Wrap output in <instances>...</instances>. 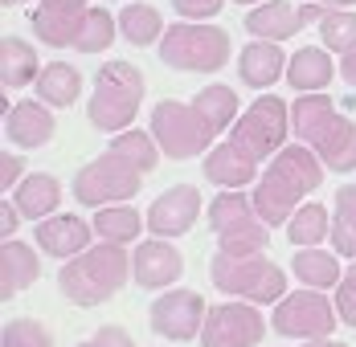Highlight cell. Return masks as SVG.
Instances as JSON below:
<instances>
[{
	"label": "cell",
	"instance_id": "6da1fadb",
	"mask_svg": "<svg viewBox=\"0 0 356 347\" xmlns=\"http://www.w3.org/2000/svg\"><path fill=\"white\" fill-rule=\"evenodd\" d=\"M234 119H238V90L225 82H213L193 103H172V99L156 103L147 131L156 135L160 151L180 164V160H197L201 151H209L217 131H225Z\"/></svg>",
	"mask_w": 356,
	"mask_h": 347
},
{
	"label": "cell",
	"instance_id": "7a4b0ae2",
	"mask_svg": "<svg viewBox=\"0 0 356 347\" xmlns=\"http://www.w3.org/2000/svg\"><path fill=\"white\" fill-rule=\"evenodd\" d=\"M323 184V160L307 143H286L279 155H270L266 172L254 184V205L270 229L286 225L303 196H312Z\"/></svg>",
	"mask_w": 356,
	"mask_h": 347
},
{
	"label": "cell",
	"instance_id": "3957f363",
	"mask_svg": "<svg viewBox=\"0 0 356 347\" xmlns=\"http://www.w3.org/2000/svg\"><path fill=\"white\" fill-rule=\"evenodd\" d=\"M291 127H295V139L307 143L323 160L327 172H356V127L344 110H336V103L323 90L295 99Z\"/></svg>",
	"mask_w": 356,
	"mask_h": 347
},
{
	"label": "cell",
	"instance_id": "277c9868",
	"mask_svg": "<svg viewBox=\"0 0 356 347\" xmlns=\"http://www.w3.org/2000/svg\"><path fill=\"white\" fill-rule=\"evenodd\" d=\"M131 278V257L123 245H111V242H99L90 249H82L78 257L62 262L58 270V290L66 294V303L74 307H99L115 298Z\"/></svg>",
	"mask_w": 356,
	"mask_h": 347
},
{
	"label": "cell",
	"instance_id": "5b68a950",
	"mask_svg": "<svg viewBox=\"0 0 356 347\" xmlns=\"http://www.w3.org/2000/svg\"><path fill=\"white\" fill-rule=\"evenodd\" d=\"M209 282L221 294L246 298L258 307H275L279 298H286V274L262 253H225L217 249L209 262Z\"/></svg>",
	"mask_w": 356,
	"mask_h": 347
},
{
	"label": "cell",
	"instance_id": "8992f818",
	"mask_svg": "<svg viewBox=\"0 0 356 347\" xmlns=\"http://www.w3.org/2000/svg\"><path fill=\"white\" fill-rule=\"evenodd\" d=\"M143 74L140 66L131 62H107L95 78V94L86 103V119L90 127L107 131V135H119L136 123L140 115V103H143Z\"/></svg>",
	"mask_w": 356,
	"mask_h": 347
},
{
	"label": "cell",
	"instance_id": "52a82bcc",
	"mask_svg": "<svg viewBox=\"0 0 356 347\" xmlns=\"http://www.w3.org/2000/svg\"><path fill=\"white\" fill-rule=\"evenodd\" d=\"M234 41L217 25L201 21H177L160 37V66L180 69V74H213L229 62Z\"/></svg>",
	"mask_w": 356,
	"mask_h": 347
},
{
	"label": "cell",
	"instance_id": "ba28073f",
	"mask_svg": "<svg viewBox=\"0 0 356 347\" xmlns=\"http://www.w3.org/2000/svg\"><path fill=\"white\" fill-rule=\"evenodd\" d=\"M143 176L131 160H123V155H115V151H103L99 160H90V164H82L78 172H74V201L86 208H107V205H127L131 196H140L143 188Z\"/></svg>",
	"mask_w": 356,
	"mask_h": 347
},
{
	"label": "cell",
	"instance_id": "9c48e42d",
	"mask_svg": "<svg viewBox=\"0 0 356 347\" xmlns=\"http://www.w3.org/2000/svg\"><path fill=\"white\" fill-rule=\"evenodd\" d=\"M209 229L225 253H262L270 245V225L254 205V196H242L238 188H225L209 205Z\"/></svg>",
	"mask_w": 356,
	"mask_h": 347
},
{
	"label": "cell",
	"instance_id": "30bf717a",
	"mask_svg": "<svg viewBox=\"0 0 356 347\" xmlns=\"http://www.w3.org/2000/svg\"><path fill=\"white\" fill-rule=\"evenodd\" d=\"M340 327V311L336 303L320 294V290H295L275 303V314H270V331H279L283 339H332V331Z\"/></svg>",
	"mask_w": 356,
	"mask_h": 347
},
{
	"label": "cell",
	"instance_id": "8fae6325",
	"mask_svg": "<svg viewBox=\"0 0 356 347\" xmlns=\"http://www.w3.org/2000/svg\"><path fill=\"white\" fill-rule=\"evenodd\" d=\"M286 135H291V106H286L283 99H275V94L254 99L246 115H238L234 127H229V139H234L242 151H250L254 160L279 155L286 147Z\"/></svg>",
	"mask_w": 356,
	"mask_h": 347
},
{
	"label": "cell",
	"instance_id": "7c38bea8",
	"mask_svg": "<svg viewBox=\"0 0 356 347\" xmlns=\"http://www.w3.org/2000/svg\"><path fill=\"white\" fill-rule=\"evenodd\" d=\"M262 311L258 303H221L209 307L205 314V327H201V347H254L262 344Z\"/></svg>",
	"mask_w": 356,
	"mask_h": 347
},
{
	"label": "cell",
	"instance_id": "4fadbf2b",
	"mask_svg": "<svg viewBox=\"0 0 356 347\" xmlns=\"http://www.w3.org/2000/svg\"><path fill=\"white\" fill-rule=\"evenodd\" d=\"M205 314H209V307H205V298H201L197 290H168V294H160V298L147 307V323H152L156 335L177 339V344H188V339L201 335Z\"/></svg>",
	"mask_w": 356,
	"mask_h": 347
},
{
	"label": "cell",
	"instance_id": "5bb4252c",
	"mask_svg": "<svg viewBox=\"0 0 356 347\" xmlns=\"http://www.w3.org/2000/svg\"><path fill=\"white\" fill-rule=\"evenodd\" d=\"M323 12H327V4H320V0H307V4L266 0L246 12V33H254L258 41H286V37L303 33L307 25H320Z\"/></svg>",
	"mask_w": 356,
	"mask_h": 347
},
{
	"label": "cell",
	"instance_id": "9a60e30c",
	"mask_svg": "<svg viewBox=\"0 0 356 347\" xmlns=\"http://www.w3.org/2000/svg\"><path fill=\"white\" fill-rule=\"evenodd\" d=\"M197 217H201V192L193 184H172L147 208V233L172 242V237H184L197 225Z\"/></svg>",
	"mask_w": 356,
	"mask_h": 347
},
{
	"label": "cell",
	"instance_id": "2e32d148",
	"mask_svg": "<svg viewBox=\"0 0 356 347\" xmlns=\"http://www.w3.org/2000/svg\"><path fill=\"white\" fill-rule=\"evenodd\" d=\"M86 12H90V0H37V8L29 12V25H33L41 45H49V49L70 45L74 49Z\"/></svg>",
	"mask_w": 356,
	"mask_h": 347
},
{
	"label": "cell",
	"instance_id": "e0dca14e",
	"mask_svg": "<svg viewBox=\"0 0 356 347\" xmlns=\"http://www.w3.org/2000/svg\"><path fill=\"white\" fill-rule=\"evenodd\" d=\"M184 274V257L168 237H147L136 245L131 253V278L140 282L143 290H164Z\"/></svg>",
	"mask_w": 356,
	"mask_h": 347
},
{
	"label": "cell",
	"instance_id": "ac0fdd59",
	"mask_svg": "<svg viewBox=\"0 0 356 347\" xmlns=\"http://www.w3.org/2000/svg\"><path fill=\"white\" fill-rule=\"evenodd\" d=\"M33 237H37V245H41V253L70 262V257H78L82 249H90L95 225H86V221L74 217V212H62V217H45V221H37Z\"/></svg>",
	"mask_w": 356,
	"mask_h": 347
},
{
	"label": "cell",
	"instance_id": "d6986e66",
	"mask_svg": "<svg viewBox=\"0 0 356 347\" xmlns=\"http://www.w3.org/2000/svg\"><path fill=\"white\" fill-rule=\"evenodd\" d=\"M58 131V123H54V115H49V106L45 103H13L4 110V135L8 143H17V147H25V151H33V147H45L49 139Z\"/></svg>",
	"mask_w": 356,
	"mask_h": 347
},
{
	"label": "cell",
	"instance_id": "ffe728a7",
	"mask_svg": "<svg viewBox=\"0 0 356 347\" xmlns=\"http://www.w3.org/2000/svg\"><path fill=\"white\" fill-rule=\"evenodd\" d=\"M205 180L217 188H246L258 180V160L250 151H242L234 139H225V143L205 151Z\"/></svg>",
	"mask_w": 356,
	"mask_h": 347
},
{
	"label": "cell",
	"instance_id": "44dd1931",
	"mask_svg": "<svg viewBox=\"0 0 356 347\" xmlns=\"http://www.w3.org/2000/svg\"><path fill=\"white\" fill-rule=\"evenodd\" d=\"M286 58L283 49H279V41H250L246 49L238 53V78L254 86V90H266V86H275L279 78H286Z\"/></svg>",
	"mask_w": 356,
	"mask_h": 347
},
{
	"label": "cell",
	"instance_id": "7402d4cb",
	"mask_svg": "<svg viewBox=\"0 0 356 347\" xmlns=\"http://www.w3.org/2000/svg\"><path fill=\"white\" fill-rule=\"evenodd\" d=\"M332 78H336L332 49L303 45V49H295V58L286 62V82H291L299 94H320V90H327V82H332Z\"/></svg>",
	"mask_w": 356,
	"mask_h": 347
},
{
	"label": "cell",
	"instance_id": "603a6c76",
	"mask_svg": "<svg viewBox=\"0 0 356 347\" xmlns=\"http://www.w3.org/2000/svg\"><path fill=\"white\" fill-rule=\"evenodd\" d=\"M37 278H41V262H37L33 245L8 237L0 245V298H17Z\"/></svg>",
	"mask_w": 356,
	"mask_h": 347
},
{
	"label": "cell",
	"instance_id": "cb8c5ba5",
	"mask_svg": "<svg viewBox=\"0 0 356 347\" xmlns=\"http://www.w3.org/2000/svg\"><path fill=\"white\" fill-rule=\"evenodd\" d=\"M13 205L21 208V217H29V221L54 217L58 205H62V184H58V176H49V172L25 176V180L17 184V192H13Z\"/></svg>",
	"mask_w": 356,
	"mask_h": 347
},
{
	"label": "cell",
	"instance_id": "d4e9b609",
	"mask_svg": "<svg viewBox=\"0 0 356 347\" xmlns=\"http://www.w3.org/2000/svg\"><path fill=\"white\" fill-rule=\"evenodd\" d=\"M78 94H82V74L70 62H49V66L37 74V99L45 106L66 110V106L78 103Z\"/></svg>",
	"mask_w": 356,
	"mask_h": 347
},
{
	"label": "cell",
	"instance_id": "484cf974",
	"mask_svg": "<svg viewBox=\"0 0 356 347\" xmlns=\"http://www.w3.org/2000/svg\"><path fill=\"white\" fill-rule=\"evenodd\" d=\"M41 62H37V49L25 41V37H4V45H0V82L8 86V90H21V86H29L37 74H41Z\"/></svg>",
	"mask_w": 356,
	"mask_h": 347
},
{
	"label": "cell",
	"instance_id": "4316f807",
	"mask_svg": "<svg viewBox=\"0 0 356 347\" xmlns=\"http://www.w3.org/2000/svg\"><path fill=\"white\" fill-rule=\"evenodd\" d=\"M164 29H168V25L160 21V8H156V4L127 0V4H123V12H119V37H123V41H131L136 49H143V45H160Z\"/></svg>",
	"mask_w": 356,
	"mask_h": 347
},
{
	"label": "cell",
	"instance_id": "83f0119b",
	"mask_svg": "<svg viewBox=\"0 0 356 347\" xmlns=\"http://www.w3.org/2000/svg\"><path fill=\"white\" fill-rule=\"evenodd\" d=\"M295 278L303 282V286H312V290H327V286H340V253L332 249H320V245H307V249H299L295 253Z\"/></svg>",
	"mask_w": 356,
	"mask_h": 347
},
{
	"label": "cell",
	"instance_id": "f1b7e54d",
	"mask_svg": "<svg viewBox=\"0 0 356 347\" xmlns=\"http://www.w3.org/2000/svg\"><path fill=\"white\" fill-rule=\"evenodd\" d=\"M95 233L99 242H111V245H131L136 237L143 233L147 217H140L131 205H107V208H95Z\"/></svg>",
	"mask_w": 356,
	"mask_h": 347
},
{
	"label": "cell",
	"instance_id": "f546056e",
	"mask_svg": "<svg viewBox=\"0 0 356 347\" xmlns=\"http://www.w3.org/2000/svg\"><path fill=\"white\" fill-rule=\"evenodd\" d=\"M332 249L356 257V184H340L332 201Z\"/></svg>",
	"mask_w": 356,
	"mask_h": 347
},
{
	"label": "cell",
	"instance_id": "4dcf8cb0",
	"mask_svg": "<svg viewBox=\"0 0 356 347\" xmlns=\"http://www.w3.org/2000/svg\"><path fill=\"white\" fill-rule=\"evenodd\" d=\"M332 229H327V208L323 205H299L295 208V217L286 221V242L299 245V249H307V245H320Z\"/></svg>",
	"mask_w": 356,
	"mask_h": 347
},
{
	"label": "cell",
	"instance_id": "1f68e13d",
	"mask_svg": "<svg viewBox=\"0 0 356 347\" xmlns=\"http://www.w3.org/2000/svg\"><path fill=\"white\" fill-rule=\"evenodd\" d=\"M111 151L115 155H123V160H131L140 172H152L156 164H160V143H156V135L152 131H119V135L111 139Z\"/></svg>",
	"mask_w": 356,
	"mask_h": 347
},
{
	"label": "cell",
	"instance_id": "d6a6232c",
	"mask_svg": "<svg viewBox=\"0 0 356 347\" xmlns=\"http://www.w3.org/2000/svg\"><path fill=\"white\" fill-rule=\"evenodd\" d=\"M115 29H119V17H111L107 8H90L86 21H82V33L74 41V49L78 53H103L115 41Z\"/></svg>",
	"mask_w": 356,
	"mask_h": 347
},
{
	"label": "cell",
	"instance_id": "836d02e7",
	"mask_svg": "<svg viewBox=\"0 0 356 347\" xmlns=\"http://www.w3.org/2000/svg\"><path fill=\"white\" fill-rule=\"evenodd\" d=\"M320 37L332 53H348L356 45V8H327L320 17Z\"/></svg>",
	"mask_w": 356,
	"mask_h": 347
},
{
	"label": "cell",
	"instance_id": "e575fe53",
	"mask_svg": "<svg viewBox=\"0 0 356 347\" xmlns=\"http://www.w3.org/2000/svg\"><path fill=\"white\" fill-rule=\"evenodd\" d=\"M0 347H54V335H49V327H45L41 319L21 314V319H8V323H4Z\"/></svg>",
	"mask_w": 356,
	"mask_h": 347
},
{
	"label": "cell",
	"instance_id": "d590c367",
	"mask_svg": "<svg viewBox=\"0 0 356 347\" xmlns=\"http://www.w3.org/2000/svg\"><path fill=\"white\" fill-rule=\"evenodd\" d=\"M336 311H340L344 327H356V262L344 270L340 286H336Z\"/></svg>",
	"mask_w": 356,
	"mask_h": 347
},
{
	"label": "cell",
	"instance_id": "8d00e7d4",
	"mask_svg": "<svg viewBox=\"0 0 356 347\" xmlns=\"http://www.w3.org/2000/svg\"><path fill=\"white\" fill-rule=\"evenodd\" d=\"M74 347H136V339H131L119 323H107V327H99L90 339H82V344H74Z\"/></svg>",
	"mask_w": 356,
	"mask_h": 347
},
{
	"label": "cell",
	"instance_id": "74e56055",
	"mask_svg": "<svg viewBox=\"0 0 356 347\" xmlns=\"http://www.w3.org/2000/svg\"><path fill=\"white\" fill-rule=\"evenodd\" d=\"M172 8L184 21H209V17H217L225 8V0H172Z\"/></svg>",
	"mask_w": 356,
	"mask_h": 347
},
{
	"label": "cell",
	"instance_id": "f35d334b",
	"mask_svg": "<svg viewBox=\"0 0 356 347\" xmlns=\"http://www.w3.org/2000/svg\"><path fill=\"white\" fill-rule=\"evenodd\" d=\"M25 180V160L21 155H0V192H17V184Z\"/></svg>",
	"mask_w": 356,
	"mask_h": 347
},
{
	"label": "cell",
	"instance_id": "ab89813d",
	"mask_svg": "<svg viewBox=\"0 0 356 347\" xmlns=\"http://www.w3.org/2000/svg\"><path fill=\"white\" fill-rule=\"evenodd\" d=\"M17 225H21V208L13 205V201H4L0 205V233H4V242L17 233Z\"/></svg>",
	"mask_w": 356,
	"mask_h": 347
},
{
	"label": "cell",
	"instance_id": "60d3db41",
	"mask_svg": "<svg viewBox=\"0 0 356 347\" xmlns=\"http://www.w3.org/2000/svg\"><path fill=\"white\" fill-rule=\"evenodd\" d=\"M340 78H344V82L356 90V45L344 53V62H340Z\"/></svg>",
	"mask_w": 356,
	"mask_h": 347
},
{
	"label": "cell",
	"instance_id": "b9f144b4",
	"mask_svg": "<svg viewBox=\"0 0 356 347\" xmlns=\"http://www.w3.org/2000/svg\"><path fill=\"white\" fill-rule=\"evenodd\" d=\"M303 347H344V344H336V339H307Z\"/></svg>",
	"mask_w": 356,
	"mask_h": 347
},
{
	"label": "cell",
	"instance_id": "7bdbcfd3",
	"mask_svg": "<svg viewBox=\"0 0 356 347\" xmlns=\"http://www.w3.org/2000/svg\"><path fill=\"white\" fill-rule=\"evenodd\" d=\"M320 4H327V8H353L356 0H320Z\"/></svg>",
	"mask_w": 356,
	"mask_h": 347
},
{
	"label": "cell",
	"instance_id": "ee69618b",
	"mask_svg": "<svg viewBox=\"0 0 356 347\" xmlns=\"http://www.w3.org/2000/svg\"><path fill=\"white\" fill-rule=\"evenodd\" d=\"M0 4H4V8H17V4H25V0H0Z\"/></svg>",
	"mask_w": 356,
	"mask_h": 347
},
{
	"label": "cell",
	"instance_id": "f6af8a7d",
	"mask_svg": "<svg viewBox=\"0 0 356 347\" xmlns=\"http://www.w3.org/2000/svg\"><path fill=\"white\" fill-rule=\"evenodd\" d=\"M238 4H254V0H238Z\"/></svg>",
	"mask_w": 356,
	"mask_h": 347
}]
</instances>
